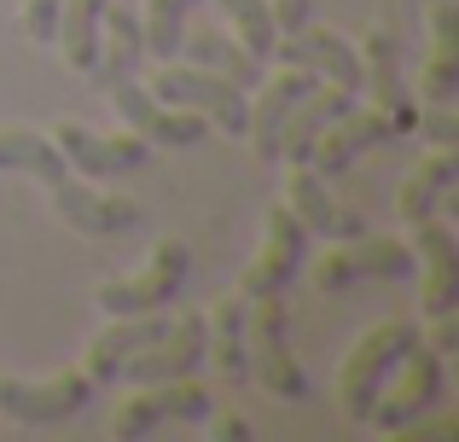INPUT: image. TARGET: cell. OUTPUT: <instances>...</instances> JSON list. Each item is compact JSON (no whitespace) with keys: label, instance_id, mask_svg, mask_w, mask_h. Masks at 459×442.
<instances>
[{"label":"cell","instance_id":"1","mask_svg":"<svg viewBox=\"0 0 459 442\" xmlns=\"http://www.w3.org/2000/svg\"><path fill=\"white\" fill-rule=\"evenodd\" d=\"M419 343H425V338H419L413 320H384V326H372L367 338L343 355V373H337V408H343L355 425H367L372 402L384 396V385L395 378V367H402Z\"/></svg>","mask_w":459,"mask_h":442},{"label":"cell","instance_id":"2","mask_svg":"<svg viewBox=\"0 0 459 442\" xmlns=\"http://www.w3.org/2000/svg\"><path fill=\"white\" fill-rule=\"evenodd\" d=\"M152 100L175 105V111H198V117H210L215 128H227V134H245V123H250V100H245V88H233V82L215 76V70L175 65V58H169V65L152 76Z\"/></svg>","mask_w":459,"mask_h":442},{"label":"cell","instance_id":"3","mask_svg":"<svg viewBox=\"0 0 459 442\" xmlns=\"http://www.w3.org/2000/svg\"><path fill=\"white\" fill-rule=\"evenodd\" d=\"M291 315H285L280 297H262V315L250 320L245 332V355H250V378H256L262 390H268L273 402H303L308 396V373L297 367L291 355Z\"/></svg>","mask_w":459,"mask_h":442},{"label":"cell","instance_id":"4","mask_svg":"<svg viewBox=\"0 0 459 442\" xmlns=\"http://www.w3.org/2000/svg\"><path fill=\"white\" fill-rule=\"evenodd\" d=\"M186 273H192V250L180 245V238H163V245L152 250V262L134 273V280H111V285H100V308H105L111 320L157 315V308H169V303L180 297Z\"/></svg>","mask_w":459,"mask_h":442},{"label":"cell","instance_id":"5","mask_svg":"<svg viewBox=\"0 0 459 442\" xmlns=\"http://www.w3.org/2000/svg\"><path fill=\"white\" fill-rule=\"evenodd\" d=\"M308 262V227L291 216V210H273L268 216V233H262V250L245 273H238V297L245 303H262V297H280L285 285L303 273Z\"/></svg>","mask_w":459,"mask_h":442},{"label":"cell","instance_id":"6","mask_svg":"<svg viewBox=\"0 0 459 442\" xmlns=\"http://www.w3.org/2000/svg\"><path fill=\"white\" fill-rule=\"evenodd\" d=\"M105 93H111L117 117H123V123L134 128V134L146 140V146H198V140L210 134L198 111H175V105L152 100V88H140L134 76H117Z\"/></svg>","mask_w":459,"mask_h":442},{"label":"cell","instance_id":"7","mask_svg":"<svg viewBox=\"0 0 459 442\" xmlns=\"http://www.w3.org/2000/svg\"><path fill=\"white\" fill-rule=\"evenodd\" d=\"M210 361V320L186 315L180 326H169L157 343H146L140 355H128L117 378H134V385H169V378H192Z\"/></svg>","mask_w":459,"mask_h":442},{"label":"cell","instance_id":"8","mask_svg":"<svg viewBox=\"0 0 459 442\" xmlns=\"http://www.w3.org/2000/svg\"><path fill=\"white\" fill-rule=\"evenodd\" d=\"M413 273H419V256L402 238L360 233V238H349V250L325 256L314 280H320V291H343V285H355V280H413Z\"/></svg>","mask_w":459,"mask_h":442},{"label":"cell","instance_id":"9","mask_svg":"<svg viewBox=\"0 0 459 442\" xmlns=\"http://www.w3.org/2000/svg\"><path fill=\"white\" fill-rule=\"evenodd\" d=\"M268 58H280V65H303L314 70V76H325L332 88H343V93H355L360 100V88H367V70H360V53H355V41H343L337 30H291L285 41H273V53Z\"/></svg>","mask_w":459,"mask_h":442},{"label":"cell","instance_id":"10","mask_svg":"<svg viewBox=\"0 0 459 442\" xmlns=\"http://www.w3.org/2000/svg\"><path fill=\"white\" fill-rule=\"evenodd\" d=\"M395 373H402V390H395L390 402L378 396V402H372V413H367V425H378L384 437H402L407 425L425 420V413L442 402V355L437 350H425V343H419V350L407 355Z\"/></svg>","mask_w":459,"mask_h":442},{"label":"cell","instance_id":"11","mask_svg":"<svg viewBox=\"0 0 459 442\" xmlns=\"http://www.w3.org/2000/svg\"><path fill=\"white\" fill-rule=\"evenodd\" d=\"M53 146L65 152V163L76 175H88V181H111V175L146 163V140L140 134H100V128H88V123H58Z\"/></svg>","mask_w":459,"mask_h":442},{"label":"cell","instance_id":"12","mask_svg":"<svg viewBox=\"0 0 459 442\" xmlns=\"http://www.w3.org/2000/svg\"><path fill=\"white\" fill-rule=\"evenodd\" d=\"M93 396L88 373H65L47 378V385H18V378H0V413L18 425H58L70 413H82Z\"/></svg>","mask_w":459,"mask_h":442},{"label":"cell","instance_id":"13","mask_svg":"<svg viewBox=\"0 0 459 442\" xmlns=\"http://www.w3.org/2000/svg\"><path fill=\"white\" fill-rule=\"evenodd\" d=\"M390 134H395V123L378 111V105H367V111H360V105H349L337 123L320 128V140H314V152H308V169L314 175H343L360 152L384 146Z\"/></svg>","mask_w":459,"mask_h":442},{"label":"cell","instance_id":"14","mask_svg":"<svg viewBox=\"0 0 459 442\" xmlns=\"http://www.w3.org/2000/svg\"><path fill=\"white\" fill-rule=\"evenodd\" d=\"M204 413H210V390L192 385V378H169V385L140 390V396L111 420V431L128 442V437H146L157 425H169V420H204Z\"/></svg>","mask_w":459,"mask_h":442},{"label":"cell","instance_id":"15","mask_svg":"<svg viewBox=\"0 0 459 442\" xmlns=\"http://www.w3.org/2000/svg\"><path fill=\"white\" fill-rule=\"evenodd\" d=\"M413 256L425 262V291H419V303H425V315H454L459 308V238L442 227L437 216L413 221Z\"/></svg>","mask_w":459,"mask_h":442},{"label":"cell","instance_id":"16","mask_svg":"<svg viewBox=\"0 0 459 442\" xmlns=\"http://www.w3.org/2000/svg\"><path fill=\"white\" fill-rule=\"evenodd\" d=\"M320 88V76L314 70H303V65H285L280 76L262 88V100L250 105V123H245V134L256 140V158H280V134H285V117L297 111V105L308 100V93Z\"/></svg>","mask_w":459,"mask_h":442},{"label":"cell","instance_id":"17","mask_svg":"<svg viewBox=\"0 0 459 442\" xmlns=\"http://www.w3.org/2000/svg\"><path fill=\"white\" fill-rule=\"evenodd\" d=\"M360 70H367V82H372V100H378V111L395 123V134H402V128H413L419 105H413V88L402 82V41H395V35H384V30L367 35Z\"/></svg>","mask_w":459,"mask_h":442},{"label":"cell","instance_id":"18","mask_svg":"<svg viewBox=\"0 0 459 442\" xmlns=\"http://www.w3.org/2000/svg\"><path fill=\"white\" fill-rule=\"evenodd\" d=\"M169 332V320H146V315H128V320H111V326L100 332V338L88 343V385H111L117 373H123L128 355H140L146 343H157Z\"/></svg>","mask_w":459,"mask_h":442},{"label":"cell","instance_id":"19","mask_svg":"<svg viewBox=\"0 0 459 442\" xmlns=\"http://www.w3.org/2000/svg\"><path fill=\"white\" fill-rule=\"evenodd\" d=\"M454 181H459V158H454V146H437L430 158H419V163H413V175L402 181V193H395V210H402V221L413 227V221L437 216V204L454 193Z\"/></svg>","mask_w":459,"mask_h":442},{"label":"cell","instance_id":"20","mask_svg":"<svg viewBox=\"0 0 459 442\" xmlns=\"http://www.w3.org/2000/svg\"><path fill=\"white\" fill-rule=\"evenodd\" d=\"M140 53H146V30H140V12L134 0H123V6H105V41H100V65H93V82L100 88H111L117 76H134Z\"/></svg>","mask_w":459,"mask_h":442},{"label":"cell","instance_id":"21","mask_svg":"<svg viewBox=\"0 0 459 442\" xmlns=\"http://www.w3.org/2000/svg\"><path fill=\"white\" fill-rule=\"evenodd\" d=\"M105 6H111V0H65V6H58V30H53V41L65 47V65H70V70H82V76H93V65H100Z\"/></svg>","mask_w":459,"mask_h":442},{"label":"cell","instance_id":"22","mask_svg":"<svg viewBox=\"0 0 459 442\" xmlns=\"http://www.w3.org/2000/svg\"><path fill=\"white\" fill-rule=\"evenodd\" d=\"M349 105H355V93H343V88H314L308 100L297 105L291 117H285L280 158H285V163H308V152H314V140H320V128H325V123H337Z\"/></svg>","mask_w":459,"mask_h":442},{"label":"cell","instance_id":"23","mask_svg":"<svg viewBox=\"0 0 459 442\" xmlns=\"http://www.w3.org/2000/svg\"><path fill=\"white\" fill-rule=\"evenodd\" d=\"M291 216L303 221L308 233H325V238H360V233H367V221L343 216V210L325 198L320 175H314L308 163H297V175H291Z\"/></svg>","mask_w":459,"mask_h":442},{"label":"cell","instance_id":"24","mask_svg":"<svg viewBox=\"0 0 459 442\" xmlns=\"http://www.w3.org/2000/svg\"><path fill=\"white\" fill-rule=\"evenodd\" d=\"M215 326V367H221L227 373V385H245L250 378V355H245V297H221V303L210 308V315H204Z\"/></svg>","mask_w":459,"mask_h":442},{"label":"cell","instance_id":"25","mask_svg":"<svg viewBox=\"0 0 459 442\" xmlns=\"http://www.w3.org/2000/svg\"><path fill=\"white\" fill-rule=\"evenodd\" d=\"M186 58L198 70H215V76H227L233 88H256L262 82V58H250L238 41H227V35H192L186 41Z\"/></svg>","mask_w":459,"mask_h":442},{"label":"cell","instance_id":"26","mask_svg":"<svg viewBox=\"0 0 459 442\" xmlns=\"http://www.w3.org/2000/svg\"><path fill=\"white\" fill-rule=\"evenodd\" d=\"M198 0H146V18H140V30H146V53L152 58H180V35H186V18Z\"/></svg>","mask_w":459,"mask_h":442},{"label":"cell","instance_id":"27","mask_svg":"<svg viewBox=\"0 0 459 442\" xmlns=\"http://www.w3.org/2000/svg\"><path fill=\"white\" fill-rule=\"evenodd\" d=\"M215 6H221V12H227V23L238 30V47H245L250 58H262V65H268L273 41H280V30H273V12H268V0H215Z\"/></svg>","mask_w":459,"mask_h":442},{"label":"cell","instance_id":"28","mask_svg":"<svg viewBox=\"0 0 459 442\" xmlns=\"http://www.w3.org/2000/svg\"><path fill=\"white\" fill-rule=\"evenodd\" d=\"M419 93H425V105H448L459 93V53H437L430 47L425 70H419Z\"/></svg>","mask_w":459,"mask_h":442},{"label":"cell","instance_id":"29","mask_svg":"<svg viewBox=\"0 0 459 442\" xmlns=\"http://www.w3.org/2000/svg\"><path fill=\"white\" fill-rule=\"evenodd\" d=\"M413 128L430 140V146H459V123L448 117V105H430V111H419Z\"/></svg>","mask_w":459,"mask_h":442},{"label":"cell","instance_id":"30","mask_svg":"<svg viewBox=\"0 0 459 442\" xmlns=\"http://www.w3.org/2000/svg\"><path fill=\"white\" fill-rule=\"evenodd\" d=\"M58 6H65V0H23V35H30V41H53Z\"/></svg>","mask_w":459,"mask_h":442},{"label":"cell","instance_id":"31","mask_svg":"<svg viewBox=\"0 0 459 442\" xmlns=\"http://www.w3.org/2000/svg\"><path fill=\"white\" fill-rule=\"evenodd\" d=\"M268 12H273V30L291 35V30H303V23H308L314 0H268Z\"/></svg>","mask_w":459,"mask_h":442},{"label":"cell","instance_id":"32","mask_svg":"<svg viewBox=\"0 0 459 442\" xmlns=\"http://www.w3.org/2000/svg\"><path fill=\"white\" fill-rule=\"evenodd\" d=\"M454 343H459V326H454V315H437V343H430V350H437L442 361H448V355H454Z\"/></svg>","mask_w":459,"mask_h":442},{"label":"cell","instance_id":"33","mask_svg":"<svg viewBox=\"0 0 459 442\" xmlns=\"http://www.w3.org/2000/svg\"><path fill=\"white\" fill-rule=\"evenodd\" d=\"M210 437H221V442H227V437L245 442V437H250V425H238V420H215V425H210Z\"/></svg>","mask_w":459,"mask_h":442}]
</instances>
